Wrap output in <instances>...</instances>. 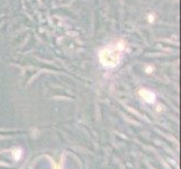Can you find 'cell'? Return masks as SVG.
Returning a JSON list of instances; mask_svg holds the SVG:
<instances>
[{
  "mask_svg": "<svg viewBox=\"0 0 181 169\" xmlns=\"http://www.w3.org/2000/svg\"><path fill=\"white\" fill-rule=\"evenodd\" d=\"M125 50V43L123 41H117L103 48L99 52L100 63L107 69H114L120 63L123 59V53Z\"/></svg>",
  "mask_w": 181,
  "mask_h": 169,
  "instance_id": "cell-1",
  "label": "cell"
},
{
  "mask_svg": "<svg viewBox=\"0 0 181 169\" xmlns=\"http://www.w3.org/2000/svg\"><path fill=\"white\" fill-rule=\"evenodd\" d=\"M140 95H141V97L146 103L152 104V103L155 102V94L152 92V91L147 90V89H141L140 90Z\"/></svg>",
  "mask_w": 181,
  "mask_h": 169,
  "instance_id": "cell-2",
  "label": "cell"
},
{
  "mask_svg": "<svg viewBox=\"0 0 181 169\" xmlns=\"http://www.w3.org/2000/svg\"><path fill=\"white\" fill-rule=\"evenodd\" d=\"M13 152H14L15 159H17V160L20 159V157H22V150H19V149H18V150H14Z\"/></svg>",
  "mask_w": 181,
  "mask_h": 169,
  "instance_id": "cell-3",
  "label": "cell"
}]
</instances>
